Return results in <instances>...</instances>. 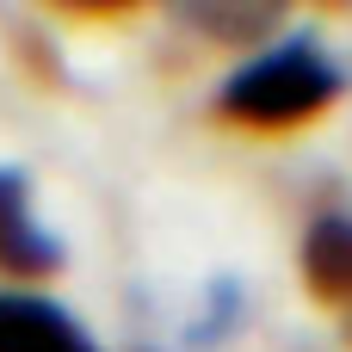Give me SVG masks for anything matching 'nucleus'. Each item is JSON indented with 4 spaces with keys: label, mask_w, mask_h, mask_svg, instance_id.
I'll return each mask as SVG.
<instances>
[{
    "label": "nucleus",
    "mask_w": 352,
    "mask_h": 352,
    "mask_svg": "<svg viewBox=\"0 0 352 352\" xmlns=\"http://www.w3.org/2000/svg\"><path fill=\"white\" fill-rule=\"evenodd\" d=\"M346 93V68L316 43V37H278L260 56H248L210 99L217 124L248 130V136H285L334 111Z\"/></svg>",
    "instance_id": "obj_1"
},
{
    "label": "nucleus",
    "mask_w": 352,
    "mask_h": 352,
    "mask_svg": "<svg viewBox=\"0 0 352 352\" xmlns=\"http://www.w3.org/2000/svg\"><path fill=\"white\" fill-rule=\"evenodd\" d=\"M0 272L19 285H43L62 272V241L31 210V179L19 167H0Z\"/></svg>",
    "instance_id": "obj_2"
},
{
    "label": "nucleus",
    "mask_w": 352,
    "mask_h": 352,
    "mask_svg": "<svg viewBox=\"0 0 352 352\" xmlns=\"http://www.w3.org/2000/svg\"><path fill=\"white\" fill-rule=\"evenodd\" d=\"M0 352H99L93 334L37 291H0Z\"/></svg>",
    "instance_id": "obj_3"
},
{
    "label": "nucleus",
    "mask_w": 352,
    "mask_h": 352,
    "mask_svg": "<svg viewBox=\"0 0 352 352\" xmlns=\"http://www.w3.org/2000/svg\"><path fill=\"white\" fill-rule=\"evenodd\" d=\"M303 285L316 303H352V217H316L303 235Z\"/></svg>",
    "instance_id": "obj_4"
},
{
    "label": "nucleus",
    "mask_w": 352,
    "mask_h": 352,
    "mask_svg": "<svg viewBox=\"0 0 352 352\" xmlns=\"http://www.w3.org/2000/svg\"><path fill=\"white\" fill-rule=\"evenodd\" d=\"M179 25L210 37L217 50H266V37L285 25L278 6H235V0H192L179 6Z\"/></svg>",
    "instance_id": "obj_5"
},
{
    "label": "nucleus",
    "mask_w": 352,
    "mask_h": 352,
    "mask_svg": "<svg viewBox=\"0 0 352 352\" xmlns=\"http://www.w3.org/2000/svg\"><path fill=\"white\" fill-rule=\"evenodd\" d=\"M340 328H346V340H352V303H346V309H340Z\"/></svg>",
    "instance_id": "obj_6"
}]
</instances>
